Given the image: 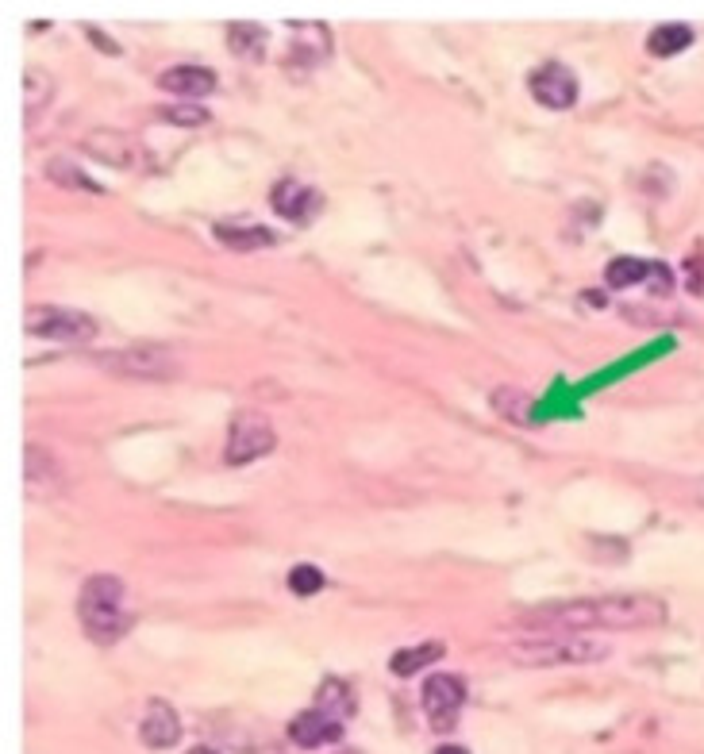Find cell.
<instances>
[{
    "label": "cell",
    "mask_w": 704,
    "mask_h": 754,
    "mask_svg": "<svg viewBox=\"0 0 704 754\" xmlns=\"http://www.w3.org/2000/svg\"><path fill=\"white\" fill-rule=\"evenodd\" d=\"M47 177H51V181H58V185H77V189H89V193H101V185H97V181H89V177H81V174H77V170H74V174H70V166H66V162H51V170H47Z\"/></svg>",
    "instance_id": "cell-25"
},
{
    "label": "cell",
    "mask_w": 704,
    "mask_h": 754,
    "mask_svg": "<svg viewBox=\"0 0 704 754\" xmlns=\"http://www.w3.org/2000/svg\"><path fill=\"white\" fill-rule=\"evenodd\" d=\"M651 262H643V258H612L608 262V270H604V281L612 285V289H628V285H639L643 277H651Z\"/></svg>",
    "instance_id": "cell-20"
},
{
    "label": "cell",
    "mask_w": 704,
    "mask_h": 754,
    "mask_svg": "<svg viewBox=\"0 0 704 754\" xmlns=\"http://www.w3.org/2000/svg\"><path fill=\"white\" fill-rule=\"evenodd\" d=\"M24 324L31 335H43V339H58V343H89L97 335L93 316L74 312V308H27Z\"/></svg>",
    "instance_id": "cell-5"
},
{
    "label": "cell",
    "mask_w": 704,
    "mask_h": 754,
    "mask_svg": "<svg viewBox=\"0 0 704 754\" xmlns=\"http://www.w3.org/2000/svg\"><path fill=\"white\" fill-rule=\"evenodd\" d=\"M189 754H220V751H212V747H193Z\"/></svg>",
    "instance_id": "cell-29"
},
{
    "label": "cell",
    "mask_w": 704,
    "mask_h": 754,
    "mask_svg": "<svg viewBox=\"0 0 704 754\" xmlns=\"http://www.w3.org/2000/svg\"><path fill=\"white\" fill-rule=\"evenodd\" d=\"M689 43H693V27L689 24H662L651 31L647 51H651L654 58H674V54H681Z\"/></svg>",
    "instance_id": "cell-18"
},
{
    "label": "cell",
    "mask_w": 704,
    "mask_h": 754,
    "mask_svg": "<svg viewBox=\"0 0 704 754\" xmlns=\"http://www.w3.org/2000/svg\"><path fill=\"white\" fill-rule=\"evenodd\" d=\"M435 754H470V751H466V747H439Z\"/></svg>",
    "instance_id": "cell-28"
},
{
    "label": "cell",
    "mask_w": 704,
    "mask_h": 754,
    "mask_svg": "<svg viewBox=\"0 0 704 754\" xmlns=\"http://www.w3.org/2000/svg\"><path fill=\"white\" fill-rule=\"evenodd\" d=\"M528 85H531V97L543 104V108H551V112H566V108L578 104V77H574L570 66H562V62L539 66V70L531 74Z\"/></svg>",
    "instance_id": "cell-7"
},
{
    "label": "cell",
    "mask_w": 704,
    "mask_h": 754,
    "mask_svg": "<svg viewBox=\"0 0 704 754\" xmlns=\"http://www.w3.org/2000/svg\"><path fill=\"white\" fill-rule=\"evenodd\" d=\"M139 739H143L151 751L174 747L177 739H181V720H177L174 708L166 701H154L151 708H147V716H143V724H139Z\"/></svg>",
    "instance_id": "cell-11"
},
{
    "label": "cell",
    "mask_w": 704,
    "mask_h": 754,
    "mask_svg": "<svg viewBox=\"0 0 704 754\" xmlns=\"http://www.w3.org/2000/svg\"><path fill=\"white\" fill-rule=\"evenodd\" d=\"M39 481H43V497H51L54 489H62V470L39 443H27V493L31 497H39Z\"/></svg>",
    "instance_id": "cell-14"
},
{
    "label": "cell",
    "mask_w": 704,
    "mask_h": 754,
    "mask_svg": "<svg viewBox=\"0 0 704 754\" xmlns=\"http://www.w3.org/2000/svg\"><path fill=\"white\" fill-rule=\"evenodd\" d=\"M270 201H274V212L281 220H289V224H308V220L320 212L324 197H320L316 189L301 185V181H281Z\"/></svg>",
    "instance_id": "cell-10"
},
{
    "label": "cell",
    "mask_w": 704,
    "mask_h": 754,
    "mask_svg": "<svg viewBox=\"0 0 704 754\" xmlns=\"http://www.w3.org/2000/svg\"><path fill=\"white\" fill-rule=\"evenodd\" d=\"M51 101V74L39 70V66H27L24 70V104H27V120Z\"/></svg>",
    "instance_id": "cell-22"
},
{
    "label": "cell",
    "mask_w": 704,
    "mask_h": 754,
    "mask_svg": "<svg viewBox=\"0 0 704 754\" xmlns=\"http://www.w3.org/2000/svg\"><path fill=\"white\" fill-rule=\"evenodd\" d=\"M216 239L231 251H258V247H274V231L270 227H216Z\"/></svg>",
    "instance_id": "cell-19"
},
{
    "label": "cell",
    "mask_w": 704,
    "mask_h": 754,
    "mask_svg": "<svg viewBox=\"0 0 704 754\" xmlns=\"http://www.w3.org/2000/svg\"><path fill=\"white\" fill-rule=\"evenodd\" d=\"M289 739L304 751H320V747H331L343 739V724L335 716H327L324 708H308L289 724Z\"/></svg>",
    "instance_id": "cell-9"
},
{
    "label": "cell",
    "mask_w": 704,
    "mask_h": 754,
    "mask_svg": "<svg viewBox=\"0 0 704 754\" xmlns=\"http://www.w3.org/2000/svg\"><path fill=\"white\" fill-rule=\"evenodd\" d=\"M316 708H324L327 716L343 720V716H354L358 701H354V689L347 685V681L327 678V681H320V689H316Z\"/></svg>",
    "instance_id": "cell-16"
},
{
    "label": "cell",
    "mask_w": 704,
    "mask_h": 754,
    "mask_svg": "<svg viewBox=\"0 0 704 754\" xmlns=\"http://www.w3.org/2000/svg\"><path fill=\"white\" fill-rule=\"evenodd\" d=\"M443 654H447L443 643H420V647H408V651L393 654V658H389V670H393L397 678H412V674H420L428 662H439Z\"/></svg>",
    "instance_id": "cell-17"
},
{
    "label": "cell",
    "mask_w": 704,
    "mask_h": 754,
    "mask_svg": "<svg viewBox=\"0 0 704 754\" xmlns=\"http://www.w3.org/2000/svg\"><path fill=\"white\" fill-rule=\"evenodd\" d=\"M85 154H93L97 162L112 166V170H131L135 158H139L135 143L127 135H120V131H93V135H85Z\"/></svg>",
    "instance_id": "cell-12"
},
{
    "label": "cell",
    "mask_w": 704,
    "mask_h": 754,
    "mask_svg": "<svg viewBox=\"0 0 704 754\" xmlns=\"http://www.w3.org/2000/svg\"><path fill=\"white\" fill-rule=\"evenodd\" d=\"M289 589H293L297 597H312V593H320V589H324V574H320V566H308V562L293 566V570H289Z\"/></svg>",
    "instance_id": "cell-23"
},
{
    "label": "cell",
    "mask_w": 704,
    "mask_h": 754,
    "mask_svg": "<svg viewBox=\"0 0 704 754\" xmlns=\"http://www.w3.org/2000/svg\"><path fill=\"white\" fill-rule=\"evenodd\" d=\"M424 712H428L431 728H454V716H458V708L466 704V685H462V678H454V674H431L428 681H424Z\"/></svg>",
    "instance_id": "cell-8"
},
{
    "label": "cell",
    "mask_w": 704,
    "mask_h": 754,
    "mask_svg": "<svg viewBox=\"0 0 704 754\" xmlns=\"http://www.w3.org/2000/svg\"><path fill=\"white\" fill-rule=\"evenodd\" d=\"M293 62H304V66H316L331 54V35H327L324 24H297L293 27Z\"/></svg>",
    "instance_id": "cell-15"
},
{
    "label": "cell",
    "mask_w": 704,
    "mask_h": 754,
    "mask_svg": "<svg viewBox=\"0 0 704 754\" xmlns=\"http://www.w3.org/2000/svg\"><path fill=\"white\" fill-rule=\"evenodd\" d=\"M608 651L612 647L604 639L581 635V631H551L543 639H524L508 647V654L520 666H589V662L608 658Z\"/></svg>",
    "instance_id": "cell-3"
},
{
    "label": "cell",
    "mask_w": 704,
    "mask_h": 754,
    "mask_svg": "<svg viewBox=\"0 0 704 754\" xmlns=\"http://www.w3.org/2000/svg\"><path fill=\"white\" fill-rule=\"evenodd\" d=\"M158 85L166 93H177V97H189V101H201L216 89V74L208 66H170L166 74L158 77Z\"/></svg>",
    "instance_id": "cell-13"
},
{
    "label": "cell",
    "mask_w": 704,
    "mask_h": 754,
    "mask_svg": "<svg viewBox=\"0 0 704 754\" xmlns=\"http://www.w3.org/2000/svg\"><path fill=\"white\" fill-rule=\"evenodd\" d=\"M170 124H181V127H197L208 120V108H197V104H174V108H166L162 112Z\"/></svg>",
    "instance_id": "cell-24"
},
{
    "label": "cell",
    "mask_w": 704,
    "mask_h": 754,
    "mask_svg": "<svg viewBox=\"0 0 704 754\" xmlns=\"http://www.w3.org/2000/svg\"><path fill=\"white\" fill-rule=\"evenodd\" d=\"M89 39H97V43H101V51H108V54H120V47H116V43H112L108 35H101L97 27H89Z\"/></svg>",
    "instance_id": "cell-27"
},
{
    "label": "cell",
    "mask_w": 704,
    "mask_h": 754,
    "mask_svg": "<svg viewBox=\"0 0 704 754\" xmlns=\"http://www.w3.org/2000/svg\"><path fill=\"white\" fill-rule=\"evenodd\" d=\"M77 616H81V628L89 631L93 643H116V639H124V631L131 628L124 581L108 578V574L89 578L81 585V597H77Z\"/></svg>",
    "instance_id": "cell-2"
},
{
    "label": "cell",
    "mask_w": 704,
    "mask_h": 754,
    "mask_svg": "<svg viewBox=\"0 0 704 754\" xmlns=\"http://www.w3.org/2000/svg\"><path fill=\"white\" fill-rule=\"evenodd\" d=\"M685 277H689V289L704 297V258H685Z\"/></svg>",
    "instance_id": "cell-26"
},
{
    "label": "cell",
    "mask_w": 704,
    "mask_h": 754,
    "mask_svg": "<svg viewBox=\"0 0 704 754\" xmlns=\"http://www.w3.org/2000/svg\"><path fill=\"white\" fill-rule=\"evenodd\" d=\"M227 43L239 58H262V43H266V31L258 24H231L227 27Z\"/></svg>",
    "instance_id": "cell-21"
},
{
    "label": "cell",
    "mask_w": 704,
    "mask_h": 754,
    "mask_svg": "<svg viewBox=\"0 0 704 754\" xmlns=\"http://www.w3.org/2000/svg\"><path fill=\"white\" fill-rule=\"evenodd\" d=\"M104 366L124 377H174L177 354L170 347H158V343H139V347H127V351H112L104 358Z\"/></svg>",
    "instance_id": "cell-6"
},
{
    "label": "cell",
    "mask_w": 704,
    "mask_h": 754,
    "mask_svg": "<svg viewBox=\"0 0 704 754\" xmlns=\"http://www.w3.org/2000/svg\"><path fill=\"white\" fill-rule=\"evenodd\" d=\"M531 624H543L554 631H585V628H654L666 620V604L658 597H639V593H616V597H585V601H566L554 608H539L528 616Z\"/></svg>",
    "instance_id": "cell-1"
},
{
    "label": "cell",
    "mask_w": 704,
    "mask_h": 754,
    "mask_svg": "<svg viewBox=\"0 0 704 754\" xmlns=\"http://www.w3.org/2000/svg\"><path fill=\"white\" fill-rule=\"evenodd\" d=\"M274 443H277V435L266 416H258V412H239V416L231 420V431H227V447H224L227 466H247L254 458L274 451Z\"/></svg>",
    "instance_id": "cell-4"
}]
</instances>
